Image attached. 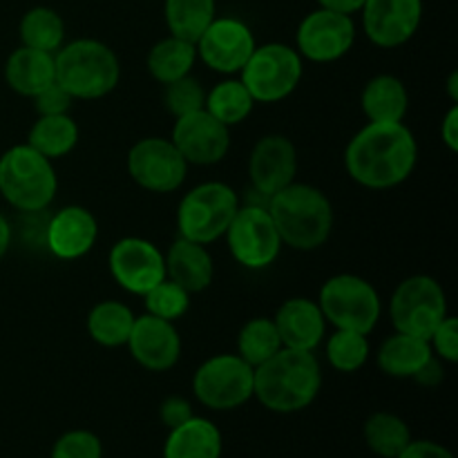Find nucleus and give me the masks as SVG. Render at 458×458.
I'll return each mask as SVG.
<instances>
[{"label":"nucleus","instance_id":"nucleus-1","mask_svg":"<svg viewBox=\"0 0 458 458\" xmlns=\"http://www.w3.org/2000/svg\"><path fill=\"white\" fill-rule=\"evenodd\" d=\"M419 143L405 123H367L344 148V170L369 191H389L411 177Z\"/></svg>","mask_w":458,"mask_h":458},{"label":"nucleus","instance_id":"nucleus-2","mask_svg":"<svg viewBox=\"0 0 458 458\" xmlns=\"http://www.w3.org/2000/svg\"><path fill=\"white\" fill-rule=\"evenodd\" d=\"M322 389V367L313 352L282 347L255 367L253 398L276 414H295L311 405Z\"/></svg>","mask_w":458,"mask_h":458},{"label":"nucleus","instance_id":"nucleus-3","mask_svg":"<svg viewBox=\"0 0 458 458\" xmlns=\"http://www.w3.org/2000/svg\"><path fill=\"white\" fill-rule=\"evenodd\" d=\"M267 210L280 240L293 250L322 249L334 233V204L311 183L293 182L267 199Z\"/></svg>","mask_w":458,"mask_h":458},{"label":"nucleus","instance_id":"nucleus-4","mask_svg":"<svg viewBox=\"0 0 458 458\" xmlns=\"http://www.w3.org/2000/svg\"><path fill=\"white\" fill-rule=\"evenodd\" d=\"M56 83L81 101H97L116 89L121 81L119 56L97 38H76L56 54Z\"/></svg>","mask_w":458,"mask_h":458},{"label":"nucleus","instance_id":"nucleus-5","mask_svg":"<svg viewBox=\"0 0 458 458\" xmlns=\"http://www.w3.org/2000/svg\"><path fill=\"white\" fill-rule=\"evenodd\" d=\"M58 192L54 164L30 143H18L0 155V195L21 213H40Z\"/></svg>","mask_w":458,"mask_h":458},{"label":"nucleus","instance_id":"nucleus-6","mask_svg":"<svg viewBox=\"0 0 458 458\" xmlns=\"http://www.w3.org/2000/svg\"><path fill=\"white\" fill-rule=\"evenodd\" d=\"M240 206L235 188L224 182H204L191 188L177 206L179 237L204 246L222 240Z\"/></svg>","mask_w":458,"mask_h":458},{"label":"nucleus","instance_id":"nucleus-7","mask_svg":"<svg viewBox=\"0 0 458 458\" xmlns=\"http://www.w3.org/2000/svg\"><path fill=\"white\" fill-rule=\"evenodd\" d=\"M318 307L327 325L369 335L383 316V300L369 280L353 273L331 276L318 293Z\"/></svg>","mask_w":458,"mask_h":458},{"label":"nucleus","instance_id":"nucleus-8","mask_svg":"<svg viewBox=\"0 0 458 458\" xmlns=\"http://www.w3.org/2000/svg\"><path fill=\"white\" fill-rule=\"evenodd\" d=\"M304 74V58L286 43L258 45L242 67L240 79L255 103H280L298 89Z\"/></svg>","mask_w":458,"mask_h":458},{"label":"nucleus","instance_id":"nucleus-9","mask_svg":"<svg viewBox=\"0 0 458 458\" xmlns=\"http://www.w3.org/2000/svg\"><path fill=\"white\" fill-rule=\"evenodd\" d=\"M447 316L445 289L437 277L423 273L403 280L389 300V318L398 334L428 340Z\"/></svg>","mask_w":458,"mask_h":458},{"label":"nucleus","instance_id":"nucleus-10","mask_svg":"<svg viewBox=\"0 0 458 458\" xmlns=\"http://www.w3.org/2000/svg\"><path fill=\"white\" fill-rule=\"evenodd\" d=\"M255 369L237 353H217L197 367L192 394L213 411H231L253 398Z\"/></svg>","mask_w":458,"mask_h":458},{"label":"nucleus","instance_id":"nucleus-11","mask_svg":"<svg viewBox=\"0 0 458 458\" xmlns=\"http://www.w3.org/2000/svg\"><path fill=\"white\" fill-rule=\"evenodd\" d=\"M224 237L233 259L249 271H264L276 264L284 246L267 206L262 204L240 206Z\"/></svg>","mask_w":458,"mask_h":458},{"label":"nucleus","instance_id":"nucleus-12","mask_svg":"<svg viewBox=\"0 0 458 458\" xmlns=\"http://www.w3.org/2000/svg\"><path fill=\"white\" fill-rule=\"evenodd\" d=\"M128 174L139 188L157 195L179 191L188 177L186 159L170 139L146 137L134 143L128 152Z\"/></svg>","mask_w":458,"mask_h":458},{"label":"nucleus","instance_id":"nucleus-13","mask_svg":"<svg viewBox=\"0 0 458 458\" xmlns=\"http://www.w3.org/2000/svg\"><path fill=\"white\" fill-rule=\"evenodd\" d=\"M107 268L116 284L132 295H146L165 280V258L146 237H121L107 253Z\"/></svg>","mask_w":458,"mask_h":458},{"label":"nucleus","instance_id":"nucleus-14","mask_svg":"<svg viewBox=\"0 0 458 458\" xmlns=\"http://www.w3.org/2000/svg\"><path fill=\"white\" fill-rule=\"evenodd\" d=\"M356 43V22L352 16L318 7L298 25L295 49L311 63H335L352 52Z\"/></svg>","mask_w":458,"mask_h":458},{"label":"nucleus","instance_id":"nucleus-15","mask_svg":"<svg viewBox=\"0 0 458 458\" xmlns=\"http://www.w3.org/2000/svg\"><path fill=\"white\" fill-rule=\"evenodd\" d=\"M197 61L217 74H240L242 67L258 47L250 27L240 18H215L195 43Z\"/></svg>","mask_w":458,"mask_h":458},{"label":"nucleus","instance_id":"nucleus-16","mask_svg":"<svg viewBox=\"0 0 458 458\" xmlns=\"http://www.w3.org/2000/svg\"><path fill=\"white\" fill-rule=\"evenodd\" d=\"M170 141L188 165H215L226 159L231 150V128L210 112L197 110L174 119Z\"/></svg>","mask_w":458,"mask_h":458},{"label":"nucleus","instance_id":"nucleus-17","mask_svg":"<svg viewBox=\"0 0 458 458\" xmlns=\"http://www.w3.org/2000/svg\"><path fill=\"white\" fill-rule=\"evenodd\" d=\"M365 36L383 49L410 43L423 22V0H365L360 9Z\"/></svg>","mask_w":458,"mask_h":458},{"label":"nucleus","instance_id":"nucleus-18","mask_svg":"<svg viewBox=\"0 0 458 458\" xmlns=\"http://www.w3.org/2000/svg\"><path fill=\"white\" fill-rule=\"evenodd\" d=\"M298 148L284 134H267L253 146L249 157V177L253 192L268 199L295 182Z\"/></svg>","mask_w":458,"mask_h":458},{"label":"nucleus","instance_id":"nucleus-19","mask_svg":"<svg viewBox=\"0 0 458 458\" xmlns=\"http://www.w3.org/2000/svg\"><path fill=\"white\" fill-rule=\"evenodd\" d=\"M130 356L146 371L164 374L173 369L182 358V335L174 322L143 313L134 320L130 338L125 343Z\"/></svg>","mask_w":458,"mask_h":458},{"label":"nucleus","instance_id":"nucleus-20","mask_svg":"<svg viewBox=\"0 0 458 458\" xmlns=\"http://www.w3.org/2000/svg\"><path fill=\"white\" fill-rule=\"evenodd\" d=\"M98 219L89 208L70 204L47 215L45 246L58 259H81L97 246Z\"/></svg>","mask_w":458,"mask_h":458},{"label":"nucleus","instance_id":"nucleus-21","mask_svg":"<svg viewBox=\"0 0 458 458\" xmlns=\"http://www.w3.org/2000/svg\"><path fill=\"white\" fill-rule=\"evenodd\" d=\"M282 347L316 352L327 335V320L311 298H289L273 318Z\"/></svg>","mask_w":458,"mask_h":458},{"label":"nucleus","instance_id":"nucleus-22","mask_svg":"<svg viewBox=\"0 0 458 458\" xmlns=\"http://www.w3.org/2000/svg\"><path fill=\"white\" fill-rule=\"evenodd\" d=\"M165 258V277L186 289L188 293H204L215 277V262L208 246L197 244V242L177 240L170 244Z\"/></svg>","mask_w":458,"mask_h":458},{"label":"nucleus","instance_id":"nucleus-23","mask_svg":"<svg viewBox=\"0 0 458 458\" xmlns=\"http://www.w3.org/2000/svg\"><path fill=\"white\" fill-rule=\"evenodd\" d=\"M54 81H56L54 54L21 45L4 61V83L9 85L12 92L21 94V97L34 98Z\"/></svg>","mask_w":458,"mask_h":458},{"label":"nucleus","instance_id":"nucleus-24","mask_svg":"<svg viewBox=\"0 0 458 458\" xmlns=\"http://www.w3.org/2000/svg\"><path fill=\"white\" fill-rule=\"evenodd\" d=\"M360 107L369 123H401L410 110L407 85L394 74H378L362 88Z\"/></svg>","mask_w":458,"mask_h":458},{"label":"nucleus","instance_id":"nucleus-25","mask_svg":"<svg viewBox=\"0 0 458 458\" xmlns=\"http://www.w3.org/2000/svg\"><path fill=\"white\" fill-rule=\"evenodd\" d=\"M224 438L217 425L201 416H192L179 428L170 429L164 458H222Z\"/></svg>","mask_w":458,"mask_h":458},{"label":"nucleus","instance_id":"nucleus-26","mask_svg":"<svg viewBox=\"0 0 458 458\" xmlns=\"http://www.w3.org/2000/svg\"><path fill=\"white\" fill-rule=\"evenodd\" d=\"M432 356V347L425 338L394 331L380 344L376 353V365L385 376H392V378H414Z\"/></svg>","mask_w":458,"mask_h":458},{"label":"nucleus","instance_id":"nucleus-27","mask_svg":"<svg viewBox=\"0 0 458 458\" xmlns=\"http://www.w3.org/2000/svg\"><path fill=\"white\" fill-rule=\"evenodd\" d=\"M134 320L137 316L128 304L119 302V300H101L89 309L85 327L94 343L106 349H116L125 347Z\"/></svg>","mask_w":458,"mask_h":458},{"label":"nucleus","instance_id":"nucleus-28","mask_svg":"<svg viewBox=\"0 0 458 458\" xmlns=\"http://www.w3.org/2000/svg\"><path fill=\"white\" fill-rule=\"evenodd\" d=\"M195 63L197 47L188 40L177 38V36H165L159 43L152 45L146 58L148 74L161 85H168L188 76Z\"/></svg>","mask_w":458,"mask_h":458},{"label":"nucleus","instance_id":"nucleus-29","mask_svg":"<svg viewBox=\"0 0 458 458\" xmlns=\"http://www.w3.org/2000/svg\"><path fill=\"white\" fill-rule=\"evenodd\" d=\"M79 123H76L74 116L67 112V114L38 116V119L34 121V125L30 128L27 143H30L34 150H38L43 157H47L49 161H54L70 155L76 148V143H79Z\"/></svg>","mask_w":458,"mask_h":458},{"label":"nucleus","instance_id":"nucleus-30","mask_svg":"<svg viewBox=\"0 0 458 458\" xmlns=\"http://www.w3.org/2000/svg\"><path fill=\"white\" fill-rule=\"evenodd\" d=\"M164 18L170 36L195 45L217 18V4L215 0H165Z\"/></svg>","mask_w":458,"mask_h":458},{"label":"nucleus","instance_id":"nucleus-31","mask_svg":"<svg viewBox=\"0 0 458 458\" xmlns=\"http://www.w3.org/2000/svg\"><path fill=\"white\" fill-rule=\"evenodd\" d=\"M255 107V98L242 83V79H224L206 92L204 110L210 112L226 128L244 123Z\"/></svg>","mask_w":458,"mask_h":458},{"label":"nucleus","instance_id":"nucleus-32","mask_svg":"<svg viewBox=\"0 0 458 458\" xmlns=\"http://www.w3.org/2000/svg\"><path fill=\"white\" fill-rule=\"evenodd\" d=\"M25 47L56 54L65 45V21L52 7H31L18 25Z\"/></svg>","mask_w":458,"mask_h":458},{"label":"nucleus","instance_id":"nucleus-33","mask_svg":"<svg viewBox=\"0 0 458 458\" xmlns=\"http://www.w3.org/2000/svg\"><path fill=\"white\" fill-rule=\"evenodd\" d=\"M367 447L380 458H396L411 443V429L392 411H376L362 428Z\"/></svg>","mask_w":458,"mask_h":458},{"label":"nucleus","instance_id":"nucleus-34","mask_svg":"<svg viewBox=\"0 0 458 458\" xmlns=\"http://www.w3.org/2000/svg\"><path fill=\"white\" fill-rule=\"evenodd\" d=\"M282 349L280 334L273 318H250L237 334V356L250 367H259Z\"/></svg>","mask_w":458,"mask_h":458},{"label":"nucleus","instance_id":"nucleus-35","mask_svg":"<svg viewBox=\"0 0 458 458\" xmlns=\"http://www.w3.org/2000/svg\"><path fill=\"white\" fill-rule=\"evenodd\" d=\"M371 353L369 338L349 329H335L327 340L325 356L340 374H356L367 365Z\"/></svg>","mask_w":458,"mask_h":458},{"label":"nucleus","instance_id":"nucleus-36","mask_svg":"<svg viewBox=\"0 0 458 458\" xmlns=\"http://www.w3.org/2000/svg\"><path fill=\"white\" fill-rule=\"evenodd\" d=\"M191 298L192 295L186 289H182V286L165 277L164 282H159L155 289L143 295V304H146V313H150V316L177 322L191 309Z\"/></svg>","mask_w":458,"mask_h":458},{"label":"nucleus","instance_id":"nucleus-37","mask_svg":"<svg viewBox=\"0 0 458 458\" xmlns=\"http://www.w3.org/2000/svg\"><path fill=\"white\" fill-rule=\"evenodd\" d=\"M204 103H206L204 85H201L192 74L165 85L164 106L174 119H179V116L183 114H191V112L204 110Z\"/></svg>","mask_w":458,"mask_h":458},{"label":"nucleus","instance_id":"nucleus-38","mask_svg":"<svg viewBox=\"0 0 458 458\" xmlns=\"http://www.w3.org/2000/svg\"><path fill=\"white\" fill-rule=\"evenodd\" d=\"M49 458H103V443L89 429H70L56 438Z\"/></svg>","mask_w":458,"mask_h":458},{"label":"nucleus","instance_id":"nucleus-39","mask_svg":"<svg viewBox=\"0 0 458 458\" xmlns=\"http://www.w3.org/2000/svg\"><path fill=\"white\" fill-rule=\"evenodd\" d=\"M432 353L441 362L447 365H456L458 362V320L456 318L447 316L437 329L432 331V335L428 338Z\"/></svg>","mask_w":458,"mask_h":458},{"label":"nucleus","instance_id":"nucleus-40","mask_svg":"<svg viewBox=\"0 0 458 458\" xmlns=\"http://www.w3.org/2000/svg\"><path fill=\"white\" fill-rule=\"evenodd\" d=\"M72 101L74 98L61 88V85L54 81L52 85L38 92L34 97V107L38 112V116H49V114H67L72 110Z\"/></svg>","mask_w":458,"mask_h":458},{"label":"nucleus","instance_id":"nucleus-41","mask_svg":"<svg viewBox=\"0 0 458 458\" xmlns=\"http://www.w3.org/2000/svg\"><path fill=\"white\" fill-rule=\"evenodd\" d=\"M159 416H161V423L165 425L168 429L179 428V425L186 423L188 419L195 416L192 411L191 401H186L183 396H168L159 407Z\"/></svg>","mask_w":458,"mask_h":458},{"label":"nucleus","instance_id":"nucleus-42","mask_svg":"<svg viewBox=\"0 0 458 458\" xmlns=\"http://www.w3.org/2000/svg\"><path fill=\"white\" fill-rule=\"evenodd\" d=\"M396 458H454V454L434 441H411Z\"/></svg>","mask_w":458,"mask_h":458},{"label":"nucleus","instance_id":"nucleus-43","mask_svg":"<svg viewBox=\"0 0 458 458\" xmlns=\"http://www.w3.org/2000/svg\"><path fill=\"white\" fill-rule=\"evenodd\" d=\"M441 141L445 143V148L452 152V155L458 152V103H452L450 110H447L445 116H443Z\"/></svg>","mask_w":458,"mask_h":458},{"label":"nucleus","instance_id":"nucleus-44","mask_svg":"<svg viewBox=\"0 0 458 458\" xmlns=\"http://www.w3.org/2000/svg\"><path fill=\"white\" fill-rule=\"evenodd\" d=\"M443 371H445L443 369V362L438 360L437 356H432L425 362L423 369H420L411 380H416V383L423 385V387H437L438 383H443V376H445Z\"/></svg>","mask_w":458,"mask_h":458},{"label":"nucleus","instance_id":"nucleus-45","mask_svg":"<svg viewBox=\"0 0 458 458\" xmlns=\"http://www.w3.org/2000/svg\"><path fill=\"white\" fill-rule=\"evenodd\" d=\"M322 9H331V12L344 13V16H353V13H360L365 0H318Z\"/></svg>","mask_w":458,"mask_h":458},{"label":"nucleus","instance_id":"nucleus-46","mask_svg":"<svg viewBox=\"0 0 458 458\" xmlns=\"http://www.w3.org/2000/svg\"><path fill=\"white\" fill-rule=\"evenodd\" d=\"M12 242H13V226L3 213H0V259L9 253L12 249Z\"/></svg>","mask_w":458,"mask_h":458},{"label":"nucleus","instance_id":"nucleus-47","mask_svg":"<svg viewBox=\"0 0 458 458\" xmlns=\"http://www.w3.org/2000/svg\"><path fill=\"white\" fill-rule=\"evenodd\" d=\"M447 94H450V101L458 103V72L454 70L447 79Z\"/></svg>","mask_w":458,"mask_h":458}]
</instances>
